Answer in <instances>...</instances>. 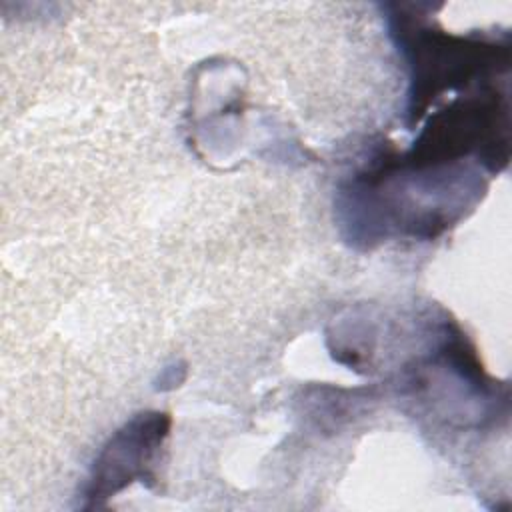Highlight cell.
Here are the masks:
<instances>
[{
  "label": "cell",
  "instance_id": "obj_1",
  "mask_svg": "<svg viewBox=\"0 0 512 512\" xmlns=\"http://www.w3.org/2000/svg\"><path fill=\"white\" fill-rule=\"evenodd\" d=\"M170 418L164 412H144L112 434L96 456L86 488L84 508H98L134 480H154L152 462L168 436Z\"/></svg>",
  "mask_w": 512,
  "mask_h": 512
}]
</instances>
